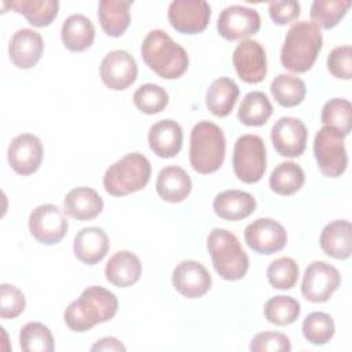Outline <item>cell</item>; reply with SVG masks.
<instances>
[{
  "label": "cell",
  "mask_w": 352,
  "mask_h": 352,
  "mask_svg": "<svg viewBox=\"0 0 352 352\" xmlns=\"http://www.w3.org/2000/svg\"><path fill=\"white\" fill-rule=\"evenodd\" d=\"M190 164L198 173L216 172L226 157V138L219 125L201 121L194 125L190 136Z\"/></svg>",
  "instance_id": "4"
},
{
  "label": "cell",
  "mask_w": 352,
  "mask_h": 352,
  "mask_svg": "<svg viewBox=\"0 0 352 352\" xmlns=\"http://www.w3.org/2000/svg\"><path fill=\"white\" fill-rule=\"evenodd\" d=\"M349 7V0H315L311 6L309 15L315 25L323 29H331L345 16Z\"/></svg>",
  "instance_id": "36"
},
{
  "label": "cell",
  "mask_w": 352,
  "mask_h": 352,
  "mask_svg": "<svg viewBox=\"0 0 352 352\" xmlns=\"http://www.w3.org/2000/svg\"><path fill=\"white\" fill-rule=\"evenodd\" d=\"M344 135L331 128L322 126L314 140V154L320 172L326 177L341 176L348 165V155L344 144Z\"/></svg>",
  "instance_id": "8"
},
{
  "label": "cell",
  "mask_w": 352,
  "mask_h": 352,
  "mask_svg": "<svg viewBox=\"0 0 352 352\" xmlns=\"http://www.w3.org/2000/svg\"><path fill=\"white\" fill-rule=\"evenodd\" d=\"M322 250L337 260H346L352 250V226L348 220L329 223L320 234Z\"/></svg>",
  "instance_id": "26"
},
{
  "label": "cell",
  "mask_w": 352,
  "mask_h": 352,
  "mask_svg": "<svg viewBox=\"0 0 352 352\" xmlns=\"http://www.w3.org/2000/svg\"><path fill=\"white\" fill-rule=\"evenodd\" d=\"M140 51L144 63L162 78H179L188 67L186 50L161 29H154L147 33Z\"/></svg>",
  "instance_id": "2"
},
{
  "label": "cell",
  "mask_w": 352,
  "mask_h": 352,
  "mask_svg": "<svg viewBox=\"0 0 352 352\" xmlns=\"http://www.w3.org/2000/svg\"><path fill=\"white\" fill-rule=\"evenodd\" d=\"M256 209V199L242 190H226L213 199L214 213L224 220L238 221L250 216Z\"/></svg>",
  "instance_id": "22"
},
{
  "label": "cell",
  "mask_w": 352,
  "mask_h": 352,
  "mask_svg": "<svg viewBox=\"0 0 352 352\" xmlns=\"http://www.w3.org/2000/svg\"><path fill=\"white\" fill-rule=\"evenodd\" d=\"M239 96L236 82L228 77L214 80L206 91V106L209 111L217 117L228 116Z\"/></svg>",
  "instance_id": "30"
},
{
  "label": "cell",
  "mask_w": 352,
  "mask_h": 352,
  "mask_svg": "<svg viewBox=\"0 0 352 352\" xmlns=\"http://www.w3.org/2000/svg\"><path fill=\"white\" fill-rule=\"evenodd\" d=\"M6 7L22 14L28 22L37 28H44L52 23L58 15L59 3L56 0H15L3 1V11Z\"/></svg>",
  "instance_id": "28"
},
{
  "label": "cell",
  "mask_w": 352,
  "mask_h": 352,
  "mask_svg": "<svg viewBox=\"0 0 352 352\" xmlns=\"http://www.w3.org/2000/svg\"><path fill=\"white\" fill-rule=\"evenodd\" d=\"M206 246L213 267L223 279L239 280L246 275L249 257L232 232L224 228H213L208 235Z\"/></svg>",
  "instance_id": "5"
},
{
  "label": "cell",
  "mask_w": 352,
  "mask_h": 352,
  "mask_svg": "<svg viewBox=\"0 0 352 352\" xmlns=\"http://www.w3.org/2000/svg\"><path fill=\"white\" fill-rule=\"evenodd\" d=\"M192 183L187 172L180 166H165L160 170L155 182L157 194L166 202H182L184 201L190 191Z\"/></svg>",
  "instance_id": "24"
},
{
  "label": "cell",
  "mask_w": 352,
  "mask_h": 352,
  "mask_svg": "<svg viewBox=\"0 0 352 352\" xmlns=\"http://www.w3.org/2000/svg\"><path fill=\"white\" fill-rule=\"evenodd\" d=\"M334 320L326 312H312L302 322V334L314 345H323L334 336Z\"/></svg>",
  "instance_id": "38"
},
{
  "label": "cell",
  "mask_w": 352,
  "mask_h": 352,
  "mask_svg": "<svg viewBox=\"0 0 352 352\" xmlns=\"http://www.w3.org/2000/svg\"><path fill=\"white\" fill-rule=\"evenodd\" d=\"M99 73L107 88L122 91L135 82L138 77V63L129 52L114 50L102 59Z\"/></svg>",
  "instance_id": "15"
},
{
  "label": "cell",
  "mask_w": 352,
  "mask_h": 352,
  "mask_svg": "<svg viewBox=\"0 0 352 352\" xmlns=\"http://www.w3.org/2000/svg\"><path fill=\"white\" fill-rule=\"evenodd\" d=\"M126 348L122 345L121 341H118L117 338L114 337H103L100 340H98L92 346H91V351L92 352H98V351H125Z\"/></svg>",
  "instance_id": "45"
},
{
  "label": "cell",
  "mask_w": 352,
  "mask_h": 352,
  "mask_svg": "<svg viewBox=\"0 0 352 352\" xmlns=\"http://www.w3.org/2000/svg\"><path fill=\"white\" fill-rule=\"evenodd\" d=\"M304 182L305 175L302 168L292 161L276 165L270 176V187L279 195H292L297 192Z\"/></svg>",
  "instance_id": "32"
},
{
  "label": "cell",
  "mask_w": 352,
  "mask_h": 352,
  "mask_svg": "<svg viewBox=\"0 0 352 352\" xmlns=\"http://www.w3.org/2000/svg\"><path fill=\"white\" fill-rule=\"evenodd\" d=\"M300 302L290 296H275L264 305L265 319L276 326L292 324L300 316Z\"/></svg>",
  "instance_id": "35"
},
{
  "label": "cell",
  "mask_w": 352,
  "mask_h": 352,
  "mask_svg": "<svg viewBox=\"0 0 352 352\" xmlns=\"http://www.w3.org/2000/svg\"><path fill=\"white\" fill-rule=\"evenodd\" d=\"M172 283L182 296L187 298H199L209 292L212 276L201 263L184 260L175 267Z\"/></svg>",
  "instance_id": "18"
},
{
  "label": "cell",
  "mask_w": 352,
  "mask_h": 352,
  "mask_svg": "<svg viewBox=\"0 0 352 352\" xmlns=\"http://www.w3.org/2000/svg\"><path fill=\"white\" fill-rule=\"evenodd\" d=\"M232 63L239 78L248 84H257L267 74L265 51L258 41L252 38H245L235 47Z\"/></svg>",
  "instance_id": "14"
},
{
  "label": "cell",
  "mask_w": 352,
  "mask_h": 352,
  "mask_svg": "<svg viewBox=\"0 0 352 352\" xmlns=\"http://www.w3.org/2000/svg\"><path fill=\"white\" fill-rule=\"evenodd\" d=\"M118 311L116 294L100 286H89L65 309L63 319L73 331L82 333L114 318Z\"/></svg>",
  "instance_id": "1"
},
{
  "label": "cell",
  "mask_w": 352,
  "mask_h": 352,
  "mask_svg": "<svg viewBox=\"0 0 352 352\" xmlns=\"http://www.w3.org/2000/svg\"><path fill=\"white\" fill-rule=\"evenodd\" d=\"M67 228L69 223L56 205H38L29 214V231L43 245L59 243L65 238Z\"/></svg>",
  "instance_id": "9"
},
{
  "label": "cell",
  "mask_w": 352,
  "mask_h": 352,
  "mask_svg": "<svg viewBox=\"0 0 352 352\" xmlns=\"http://www.w3.org/2000/svg\"><path fill=\"white\" fill-rule=\"evenodd\" d=\"M63 208L70 217L87 221L99 216L103 209V199L91 187H76L66 194Z\"/></svg>",
  "instance_id": "25"
},
{
  "label": "cell",
  "mask_w": 352,
  "mask_h": 352,
  "mask_svg": "<svg viewBox=\"0 0 352 352\" xmlns=\"http://www.w3.org/2000/svg\"><path fill=\"white\" fill-rule=\"evenodd\" d=\"M320 120L324 125L331 126L346 136L352 126V106L349 100L341 98L327 100L322 109Z\"/></svg>",
  "instance_id": "37"
},
{
  "label": "cell",
  "mask_w": 352,
  "mask_h": 352,
  "mask_svg": "<svg viewBox=\"0 0 352 352\" xmlns=\"http://www.w3.org/2000/svg\"><path fill=\"white\" fill-rule=\"evenodd\" d=\"M44 51V43L40 33L23 28L14 33L8 44L10 60L18 69H32L40 60Z\"/></svg>",
  "instance_id": "19"
},
{
  "label": "cell",
  "mask_w": 352,
  "mask_h": 352,
  "mask_svg": "<svg viewBox=\"0 0 352 352\" xmlns=\"http://www.w3.org/2000/svg\"><path fill=\"white\" fill-rule=\"evenodd\" d=\"M19 345L23 352H52L55 348L51 330L40 322H29L21 329Z\"/></svg>",
  "instance_id": "34"
},
{
  "label": "cell",
  "mask_w": 352,
  "mask_h": 352,
  "mask_svg": "<svg viewBox=\"0 0 352 352\" xmlns=\"http://www.w3.org/2000/svg\"><path fill=\"white\" fill-rule=\"evenodd\" d=\"M340 272L326 261H312L304 274L301 294L311 302H324L338 289Z\"/></svg>",
  "instance_id": "10"
},
{
  "label": "cell",
  "mask_w": 352,
  "mask_h": 352,
  "mask_svg": "<svg viewBox=\"0 0 352 352\" xmlns=\"http://www.w3.org/2000/svg\"><path fill=\"white\" fill-rule=\"evenodd\" d=\"M272 114V104L268 96L261 91H253L243 96L239 109L238 118L243 125L261 126Z\"/></svg>",
  "instance_id": "31"
},
{
  "label": "cell",
  "mask_w": 352,
  "mask_h": 352,
  "mask_svg": "<svg viewBox=\"0 0 352 352\" xmlns=\"http://www.w3.org/2000/svg\"><path fill=\"white\" fill-rule=\"evenodd\" d=\"M249 348L252 352H289L292 344L283 333L263 331L252 338Z\"/></svg>",
  "instance_id": "42"
},
{
  "label": "cell",
  "mask_w": 352,
  "mask_h": 352,
  "mask_svg": "<svg viewBox=\"0 0 352 352\" xmlns=\"http://www.w3.org/2000/svg\"><path fill=\"white\" fill-rule=\"evenodd\" d=\"M271 94L274 99L283 107H294L305 98V82L290 74H279L271 82Z\"/></svg>",
  "instance_id": "33"
},
{
  "label": "cell",
  "mask_w": 352,
  "mask_h": 352,
  "mask_svg": "<svg viewBox=\"0 0 352 352\" xmlns=\"http://www.w3.org/2000/svg\"><path fill=\"white\" fill-rule=\"evenodd\" d=\"M60 37L63 45L69 51H85L92 45L95 38L94 23L82 14H73L63 21Z\"/></svg>",
  "instance_id": "27"
},
{
  "label": "cell",
  "mask_w": 352,
  "mask_h": 352,
  "mask_svg": "<svg viewBox=\"0 0 352 352\" xmlns=\"http://www.w3.org/2000/svg\"><path fill=\"white\" fill-rule=\"evenodd\" d=\"M232 168L235 176L248 184L257 183L267 168V153L263 139L246 133L236 139L232 151Z\"/></svg>",
  "instance_id": "7"
},
{
  "label": "cell",
  "mask_w": 352,
  "mask_h": 352,
  "mask_svg": "<svg viewBox=\"0 0 352 352\" xmlns=\"http://www.w3.org/2000/svg\"><path fill=\"white\" fill-rule=\"evenodd\" d=\"M267 279L275 289H292L298 279V265L292 257H279L268 265Z\"/></svg>",
  "instance_id": "40"
},
{
  "label": "cell",
  "mask_w": 352,
  "mask_h": 352,
  "mask_svg": "<svg viewBox=\"0 0 352 352\" xmlns=\"http://www.w3.org/2000/svg\"><path fill=\"white\" fill-rule=\"evenodd\" d=\"M246 245L260 254H272L282 250L287 242L286 230L270 217H260L245 228Z\"/></svg>",
  "instance_id": "13"
},
{
  "label": "cell",
  "mask_w": 352,
  "mask_h": 352,
  "mask_svg": "<svg viewBox=\"0 0 352 352\" xmlns=\"http://www.w3.org/2000/svg\"><path fill=\"white\" fill-rule=\"evenodd\" d=\"M135 106L144 114H157L169 103L168 92L157 84H143L133 94Z\"/></svg>",
  "instance_id": "39"
},
{
  "label": "cell",
  "mask_w": 352,
  "mask_h": 352,
  "mask_svg": "<svg viewBox=\"0 0 352 352\" xmlns=\"http://www.w3.org/2000/svg\"><path fill=\"white\" fill-rule=\"evenodd\" d=\"M131 1L102 0L98 8V18L103 32L110 37H120L131 22Z\"/></svg>",
  "instance_id": "29"
},
{
  "label": "cell",
  "mask_w": 352,
  "mask_h": 352,
  "mask_svg": "<svg viewBox=\"0 0 352 352\" xmlns=\"http://www.w3.org/2000/svg\"><path fill=\"white\" fill-rule=\"evenodd\" d=\"M106 279L116 287H129L142 275V264L136 254L128 250L114 253L104 267Z\"/></svg>",
  "instance_id": "23"
},
{
  "label": "cell",
  "mask_w": 352,
  "mask_h": 352,
  "mask_svg": "<svg viewBox=\"0 0 352 352\" xmlns=\"http://www.w3.org/2000/svg\"><path fill=\"white\" fill-rule=\"evenodd\" d=\"M147 139L154 154L161 158H172L182 148L183 131L176 121L166 118L150 126Z\"/></svg>",
  "instance_id": "20"
},
{
  "label": "cell",
  "mask_w": 352,
  "mask_h": 352,
  "mask_svg": "<svg viewBox=\"0 0 352 352\" xmlns=\"http://www.w3.org/2000/svg\"><path fill=\"white\" fill-rule=\"evenodd\" d=\"M261 19L254 8L234 4L226 7L217 19L219 34L230 41L246 38L258 32Z\"/></svg>",
  "instance_id": "11"
},
{
  "label": "cell",
  "mask_w": 352,
  "mask_h": 352,
  "mask_svg": "<svg viewBox=\"0 0 352 352\" xmlns=\"http://www.w3.org/2000/svg\"><path fill=\"white\" fill-rule=\"evenodd\" d=\"M268 12L274 23L286 25L300 15V3L287 0V1H272L268 6Z\"/></svg>",
  "instance_id": "44"
},
{
  "label": "cell",
  "mask_w": 352,
  "mask_h": 352,
  "mask_svg": "<svg viewBox=\"0 0 352 352\" xmlns=\"http://www.w3.org/2000/svg\"><path fill=\"white\" fill-rule=\"evenodd\" d=\"M210 18V6L204 0H175L169 4L168 19L172 28L184 34L202 32Z\"/></svg>",
  "instance_id": "12"
},
{
  "label": "cell",
  "mask_w": 352,
  "mask_h": 352,
  "mask_svg": "<svg viewBox=\"0 0 352 352\" xmlns=\"http://www.w3.org/2000/svg\"><path fill=\"white\" fill-rule=\"evenodd\" d=\"M307 138L305 124L294 117L279 118L271 129L274 148L282 157H300L305 150Z\"/></svg>",
  "instance_id": "16"
},
{
  "label": "cell",
  "mask_w": 352,
  "mask_h": 352,
  "mask_svg": "<svg viewBox=\"0 0 352 352\" xmlns=\"http://www.w3.org/2000/svg\"><path fill=\"white\" fill-rule=\"evenodd\" d=\"M327 69L334 77L349 80L352 77V47H336L327 56Z\"/></svg>",
  "instance_id": "43"
},
{
  "label": "cell",
  "mask_w": 352,
  "mask_h": 352,
  "mask_svg": "<svg viewBox=\"0 0 352 352\" xmlns=\"http://www.w3.org/2000/svg\"><path fill=\"white\" fill-rule=\"evenodd\" d=\"M109 250V236L99 227H85L80 230L73 242L74 256L84 264L94 265L104 258Z\"/></svg>",
  "instance_id": "21"
},
{
  "label": "cell",
  "mask_w": 352,
  "mask_h": 352,
  "mask_svg": "<svg viewBox=\"0 0 352 352\" xmlns=\"http://www.w3.org/2000/svg\"><path fill=\"white\" fill-rule=\"evenodd\" d=\"M26 305L23 293L14 285H0V318L14 319L19 316Z\"/></svg>",
  "instance_id": "41"
},
{
  "label": "cell",
  "mask_w": 352,
  "mask_h": 352,
  "mask_svg": "<svg viewBox=\"0 0 352 352\" xmlns=\"http://www.w3.org/2000/svg\"><path fill=\"white\" fill-rule=\"evenodd\" d=\"M43 154V144L36 135L21 133L11 140L7 151V158L8 164L16 173L28 176L34 173L40 168Z\"/></svg>",
  "instance_id": "17"
},
{
  "label": "cell",
  "mask_w": 352,
  "mask_h": 352,
  "mask_svg": "<svg viewBox=\"0 0 352 352\" xmlns=\"http://www.w3.org/2000/svg\"><path fill=\"white\" fill-rule=\"evenodd\" d=\"M150 176V161L140 153H129L107 168L103 187L113 197H124L144 188Z\"/></svg>",
  "instance_id": "6"
},
{
  "label": "cell",
  "mask_w": 352,
  "mask_h": 352,
  "mask_svg": "<svg viewBox=\"0 0 352 352\" xmlns=\"http://www.w3.org/2000/svg\"><path fill=\"white\" fill-rule=\"evenodd\" d=\"M322 45L323 37L318 25L308 21L296 22L286 33L280 63L290 72L305 73L314 66Z\"/></svg>",
  "instance_id": "3"
}]
</instances>
